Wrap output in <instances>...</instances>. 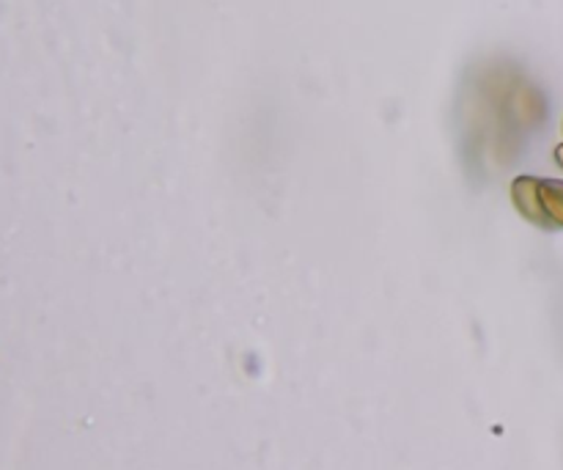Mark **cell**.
Listing matches in <instances>:
<instances>
[{"mask_svg": "<svg viewBox=\"0 0 563 470\" xmlns=\"http://www.w3.org/2000/svg\"><path fill=\"white\" fill-rule=\"evenodd\" d=\"M511 201L533 226L563 229V182L520 176L511 185Z\"/></svg>", "mask_w": 563, "mask_h": 470, "instance_id": "6da1fadb", "label": "cell"}, {"mask_svg": "<svg viewBox=\"0 0 563 470\" xmlns=\"http://www.w3.org/2000/svg\"><path fill=\"white\" fill-rule=\"evenodd\" d=\"M555 157H559V163L563 165V143H561V146H559V149H555Z\"/></svg>", "mask_w": 563, "mask_h": 470, "instance_id": "7a4b0ae2", "label": "cell"}]
</instances>
